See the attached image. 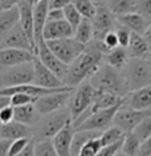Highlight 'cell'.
Instances as JSON below:
<instances>
[{"label":"cell","instance_id":"obj_20","mask_svg":"<svg viewBox=\"0 0 151 156\" xmlns=\"http://www.w3.org/2000/svg\"><path fill=\"white\" fill-rule=\"evenodd\" d=\"M124 103L135 109H150L151 108V84L128 92L124 98Z\"/></svg>","mask_w":151,"mask_h":156},{"label":"cell","instance_id":"obj_4","mask_svg":"<svg viewBox=\"0 0 151 156\" xmlns=\"http://www.w3.org/2000/svg\"><path fill=\"white\" fill-rule=\"evenodd\" d=\"M122 73L127 94L151 84V64L147 59L130 58L127 64L122 68Z\"/></svg>","mask_w":151,"mask_h":156},{"label":"cell","instance_id":"obj_40","mask_svg":"<svg viewBox=\"0 0 151 156\" xmlns=\"http://www.w3.org/2000/svg\"><path fill=\"white\" fill-rule=\"evenodd\" d=\"M122 147H123V139L115 141V143L103 145V148L99 152V156H116V155H122Z\"/></svg>","mask_w":151,"mask_h":156},{"label":"cell","instance_id":"obj_17","mask_svg":"<svg viewBox=\"0 0 151 156\" xmlns=\"http://www.w3.org/2000/svg\"><path fill=\"white\" fill-rule=\"evenodd\" d=\"M34 136V127L27 126L24 123L12 120L9 123L0 124V137L7 140H15L19 137H31Z\"/></svg>","mask_w":151,"mask_h":156},{"label":"cell","instance_id":"obj_51","mask_svg":"<svg viewBox=\"0 0 151 156\" xmlns=\"http://www.w3.org/2000/svg\"><path fill=\"white\" fill-rule=\"evenodd\" d=\"M26 2L28 3V4H31L32 7H35L36 4H39L40 2H43V0H26Z\"/></svg>","mask_w":151,"mask_h":156},{"label":"cell","instance_id":"obj_25","mask_svg":"<svg viewBox=\"0 0 151 156\" xmlns=\"http://www.w3.org/2000/svg\"><path fill=\"white\" fill-rule=\"evenodd\" d=\"M40 118V113L38 112L35 103H28V104L17 105L15 107V119L16 122L24 123L27 126H35V123Z\"/></svg>","mask_w":151,"mask_h":156},{"label":"cell","instance_id":"obj_53","mask_svg":"<svg viewBox=\"0 0 151 156\" xmlns=\"http://www.w3.org/2000/svg\"><path fill=\"white\" fill-rule=\"evenodd\" d=\"M147 60H149V62H150V64H151V52H150V55L147 56Z\"/></svg>","mask_w":151,"mask_h":156},{"label":"cell","instance_id":"obj_5","mask_svg":"<svg viewBox=\"0 0 151 156\" xmlns=\"http://www.w3.org/2000/svg\"><path fill=\"white\" fill-rule=\"evenodd\" d=\"M95 94L96 90L92 87L90 81H83L76 87V90H74L70 101H68V108H70L71 116H72V123L76 122L91 107L95 99Z\"/></svg>","mask_w":151,"mask_h":156},{"label":"cell","instance_id":"obj_38","mask_svg":"<svg viewBox=\"0 0 151 156\" xmlns=\"http://www.w3.org/2000/svg\"><path fill=\"white\" fill-rule=\"evenodd\" d=\"M38 98L39 96H34V95H30L27 92H15L9 96V100L13 107H17V105L28 104V103H35L38 100Z\"/></svg>","mask_w":151,"mask_h":156},{"label":"cell","instance_id":"obj_11","mask_svg":"<svg viewBox=\"0 0 151 156\" xmlns=\"http://www.w3.org/2000/svg\"><path fill=\"white\" fill-rule=\"evenodd\" d=\"M96 5H98V9H96L95 16L92 17L94 39L103 40L104 35L116 27L118 20H116V16L112 13V11L109 8L107 3H104V4H96Z\"/></svg>","mask_w":151,"mask_h":156},{"label":"cell","instance_id":"obj_23","mask_svg":"<svg viewBox=\"0 0 151 156\" xmlns=\"http://www.w3.org/2000/svg\"><path fill=\"white\" fill-rule=\"evenodd\" d=\"M116 20L119 24H123V26H126L127 28H130L132 32H138L142 35L146 31L147 26H149V22L146 20V17L141 15L138 11L116 16Z\"/></svg>","mask_w":151,"mask_h":156},{"label":"cell","instance_id":"obj_18","mask_svg":"<svg viewBox=\"0 0 151 156\" xmlns=\"http://www.w3.org/2000/svg\"><path fill=\"white\" fill-rule=\"evenodd\" d=\"M47 15H48V0H43L39 4L34 7V37H35V45H38L44 40L43 31L47 24Z\"/></svg>","mask_w":151,"mask_h":156},{"label":"cell","instance_id":"obj_2","mask_svg":"<svg viewBox=\"0 0 151 156\" xmlns=\"http://www.w3.org/2000/svg\"><path fill=\"white\" fill-rule=\"evenodd\" d=\"M88 81L98 91L112 92V94H116L122 98H126V95H127V88H126L122 69L114 68L104 62L99 66V68L90 77Z\"/></svg>","mask_w":151,"mask_h":156},{"label":"cell","instance_id":"obj_46","mask_svg":"<svg viewBox=\"0 0 151 156\" xmlns=\"http://www.w3.org/2000/svg\"><path fill=\"white\" fill-rule=\"evenodd\" d=\"M74 0H48V8H64Z\"/></svg>","mask_w":151,"mask_h":156},{"label":"cell","instance_id":"obj_3","mask_svg":"<svg viewBox=\"0 0 151 156\" xmlns=\"http://www.w3.org/2000/svg\"><path fill=\"white\" fill-rule=\"evenodd\" d=\"M70 123H72V116L68 105L47 115H42L34 126V137L36 140L52 139L60 129Z\"/></svg>","mask_w":151,"mask_h":156},{"label":"cell","instance_id":"obj_13","mask_svg":"<svg viewBox=\"0 0 151 156\" xmlns=\"http://www.w3.org/2000/svg\"><path fill=\"white\" fill-rule=\"evenodd\" d=\"M36 56L40 59V62L44 66H47L53 73H56L57 76L62 80H64L68 69V66L66 63H63L57 56L51 51V48L48 47L47 41L43 40L40 44L38 45V51H36Z\"/></svg>","mask_w":151,"mask_h":156},{"label":"cell","instance_id":"obj_34","mask_svg":"<svg viewBox=\"0 0 151 156\" xmlns=\"http://www.w3.org/2000/svg\"><path fill=\"white\" fill-rule=\"evenodd\" d=\"M72 3L78 8V11L82 13V16L92 20V17L96 13V9H98V5L95 2H92V0H74Z\"/></svg>","mask_w":151,"mask_h":156},{"label":"cell","instance_id":"obj_44","mask_svg":"<svg viewBox=\"0 0 151 156\" xmlns=\"http://www.w3.org/2000/svg\"><path fill=\"white\" fill-rule=\"evenodd\" d=\"M103 43L107 47V49H112V48L119 45V40H118V35H116V32H115V28L114 30H111V31H109V32L104 35Z\"/></svg>","mask_w":151,"mask_h":156},{"label":"cell","instance_id":"obj_14","mask_svg":"<svg viewBox=\"0 0 151 156\" xmlns=\"http://www.w3.org/2000/svg\"><path fill=\"white\" fill-rule=\"evenodd\" d=\"M35 55L30 49L23 48H0V68H9L23 63L34 62Z\"/></svg>","mask_w":151,"mask_h":156},{"label":"cell","instance_id":"obj_7","mask_svg":"<svg viewBox=\"0 0 151 156\" xmlns=\"http://www.w3.org/2000/svg\"><path fill=\"white\" fill-rule=\"evenodd\" d=\"M34 81V62L4 68L0 72V88L13 87Z\"/></svg>","mask_w":151,"mask_h":156},{"label":"cell","instance_id":"obj_48","mask_svg":"<svg viewBox=\"0 0 151 156\" xmlns=\"http://www.w3.org/2000/svg\"><path fill=\"white\" fill-rule=\"evenodd\" d=\"M19 0H0V12H4L7 9L12 8L17 4Z\"/></svg>","mask_w":151,"mask_h":156},{"label":"cell","instance_id":"obj_37","mask_svg":"<svg viewBox=\"0 0 151 156\" xmlns=\"http://www.w3.org/2000/svg\"><path fill=\"white\" fill-rule=\"evenodd\" d=\"M63 11H64V19H66L74 28H76L78 24L82 22L83 16H82V13L78 11V8L75 7V4H74V3H70V4H67L63 8Z\"/></svg>","mask_w":151,"mask_h":156},{"label":"cell","instance_id":"obj_45","mask_svg":"<svg viewBox=\"0 0 151 156\" xmlns=\"http://www.w3.org/2000/svg\"><path fill=\"white\" fill-rule=\"evenodd\" d=\"M60 19H64L63 8H48L47 22H51V20H60Z\"/></svg>","mask_w":151,"mask_h":156},{"label":"cell","instance_id":"obj_31","mask_svg":"<svg viewBox=\"0 0 151 156\" xmlns=\"http://www.w3.org/2000/svg\"><path fill=\"white\" fill-rule=\"evenodd\" d=\"M142 141L138 139L132 132H127L123 137V147H122V155H139Z\"/></svg>","mask_w":151,"mask_h":156},{"label":"cell","instance_id":"obj_52","mask_svg":"<svg viewBox=\"0 0 151 156\" xmlns=\"http://www.w3.org/2000/svg\"><path fill=\"white\" fill-rule=\"evenodd\" d=\"M92 2H95L96 4H104V3H107L109 0H92Z\"/></svg>","mask_w":151,"mask_h":156},{"label":"cell","instance_id":"obj_21","mask_svg":"<svg viewBox=\"0 0 151 156\" xmlns=\"http://www.w3.org/2000/svg\"><path fill=\"white\" fill-rule=\"evenodd\" d=\"M17 8H19V15H20L19 23L27 32L28 37L31 39L35 48V54H36V45H35V37H34V7L28 4L26 0H19L17 2Z\"/></svg>","mask_w":151,"mask_h":156},{"label":"cell","instance_id":"obj_33","mask_svg":"<svg viewBox=\"0 0 151 156\" xmlns=\"http://www.w3.org/2000/svg\"><path fill=\"white\" fill-rule=\"evenodd\" d=\"M131 132L134 133L142 143L146 141L151 136V115L146 116L145 119H142L141 122L136 124V127L131 131Z\"/></svg>","mask_w":151,"mask_h":156},{"label":"cell","instance_id":"obj_29","mask_svg":"<svg viewBox=\"0 0 151 156\" xmlns=\"http://www.w3.org/2000/svg\"><path fill=\"white\" fill-rule=\"evenodd\" d=\"M74 36H75V39H78L80 43L88 44L90 41L94 39V26H92V20L83 17L82 22L78 24V27L75 28Z\"/></svg>","mask_w":151,"mask_h":156},{"label":"cell","instance_id":"obj_41","mask_svg":"<svg viewBox=\"0 0 151 156\" xmlns=\"http://www.w3.org/2000/svg\"><path fill=\"white\" fill-rule=\"evenodd\" d=\"M31 137H32V136H31ZM31 137H19V139L12 140V141H11V145H9L8 155H9V156L20 155L21 151L24 150V147L27 145V143L30 141Z\"/></svg>","mask_w":151,"mask_h":156},{"label":"cell","instance_id":"obj_49","mask_svg":"<svg viewBox=\"0 0 151 156\" xmlns=\"http://www.w3.org/2000/svg\"><path fill=\"white\" fill-rule=\"evenodd\" d=\"M11 141L12 140H7V139H2V137H0V156L8 155Z\"/></svg>","mask_w":151,"mask_h":156},{"label":"cell","instance_id":"obj_47","mask_svg":"<svg viewBox=\"0 0 151 156\" xmlns=\"http://www.w3.org/2000/svg\"><path fill=\"white\" fill-rule=\"evenodd\" d=\"M139 155H142V156H151V136L146 141H143V143H142Z\"/></svg>","mask_w":151,"mask_h":156},{"label":"cell","instance_id":"obj_30","mask_svg":"<svg viewBox=\"0 0 151 156\" xmlns=\"http://www.w3.org/2000/svg\"><path fill=\"white\" fill-rule=\"evenodd\" d=\"M107 5L115 16L136 11V0H109Z\"/></svg>","mask_w":151,"mask_h":156},{"label":"cell","instance_id":"obj_27","mask_svg":"<svg viewBox=\"0 0 151 156\" xmlns=\"http://www.w3.org/2000/svg\"><path fill=\"white\" fill-rule=\"evenodd\" d=\"M19 19H20V15H19L17 4L4 12H0V43L6 37V35L12 30V27L19 23Z\"/></svg>","mask_w":151,"mask_h":156},{"label":"cell","instance_id":"obj_32","mask_svg":"<svg viewBox=\"0 0 151 156\" xmlns=\"http://www.w3.org/2000/svg\"><path fill=\"white\" fill-rule=\"evenodd\" d=\"M124 131H122L118 126L115 124H111L110 127H107L106 129L100 133V139H102V143L103 145H107V144H111V143H115L118 140H122L124 137Z\"/></svg>","mask_w":151,"mask_h":156},{"label":"cell","instance_id":"obj_22","mask_svg":"<svg viewBox=\"0 0 151 156\" xmlns=\"http://www.w3.org/2000/svg\"><path fill=\"white\" fill-rule=\"evenodd\" d=\"M127 52H128V55H130V58L147 59V56H149L151 52V47L142 34L132 32L130 43L127 45Z\"/></svg>","mask_w":151,"mask_h":156},{"label":"cell","instance_id":"obj_1","mask_svg":"<svg viewBox=\"0 0 151 156\" xmlns=\"http://www.w3.org/2000/svg\"><path fill=\"white\" fill-rule=\"evenodd\" d=\"M109 49L103 40L92 39L88 44H86L84 51L68 66L66 77L63 80L64 84L76 88L83 81H87L103 63L104 54Z\"/></svg>","mask_w":151,"mask_h":156},{"label":"cell","instance_id":"obj_19","mask_svg":"<svg viewBox=\"0 0 151 156\" xmlns=\"http://www.w3.org/2000/svg\"><path fill=\"white\" fill-rule=\"evenodd\" d=\"M75 129L76 128L74 127V124L70 123L52 137V143H53V145H55L56 154L59 156L71 155V145H72Z\"/></svg>","mask_w":151,"mask_h":156},{"label":"cell","instance_id":"obj_9","mask_svg":"<svg viewBox=\"0 0 151 156\" xmlns=\"http://www.w3.org/2000/svg\"><path fill=\"white\" fill-rule=\"evenodd\" d=\"M123 104V103H122ZM122 104L114 105L110 108H102L98 111H94L88 118H86L79 126L76 129H91V131H104L107 127H110L114 122L115 113L119 109Z\"/></svg>","mask_w":151,"mask_h":156},{"label":"cell","instance_id":"obj_8","mask_svg":"<svg viewBox=\"0 0 151 156\" xmlns=\"http://www.w3.org/2000/svg\"><path fill=\"white\" fill-rule=\"evenodd\" d=\"M149 115H151V108L150 109H135L123 101V104L120 105L119 109L115 113L112 124L118 126L122 131H124V133H127V132H131L136 127V124Z\"/></svg>","mask_w":151,"mask_h":156},{"label":"cell","instance_id":"obj_15","mask_svg":"<svg viewBox=\"0 0 151 156\" xmlns=\"http://www.w3.org/2000/svg\"><path fill=\"white\" fill-rule=\"evenodd\" d=\"M0 48H23V49H30L35 54L34 44H32L31 39L28 37L27 32L24 31V28L21 27L20 23L15 24L12 27V30L6 35V37L0 43Z\"/></svg>","mask_w":151,"mask_h":156},{"label":"cell","instance_id":"obj_24","mask_svg":"<svg viewBox=\"0 0 151 156\" xmlns=\"http://www.w3.org/2000/svg\"><path fill=\"white\" fill-rule=\"evenodd\" d=\"M123 101H124V98H122L116 94L96 90L95 99L91 104V113L94 111H98V109H102V108H110V107H114V105L122 104Z\"/></svg>","mask_w":151,"mask_h":156},{"label":"cell","instance_id":"obj_12","mask_svg":"<svg viewBox=\"0 0 151 156\" xmlns=\"http://www.w3.org/2000/svg\"><path fill=\"white\" fill-rule=\"evenodd\" d=\"M32 83L46 88H59L66 86L56 73H53L47 66L43 64L38 56H35L34 59V81Z\"/></svg>","mask_w":151,"mask_h":156},{"label":"cell","instance_id":"obj_43","mask_svg":"<svg viewBox=\"0 0 151 156\" xmlns=\"http://www.w3.org/2000/svg\"><path fill=\"white\" fill-rule=\"evenodd\" d=\"M15 119V107L12 104H7L0 109V124L9 123Z\"/></svg>","mask_w":151,"mask_h":156},{"label":"cell","instance_id":"obj_35","mask_svg":"<svg viewBox=\"0 0 151 156\" xmlns=\"http://www.w3.org/2000/svg\"><path fill=\"white\" fill-rule=\"evenodd\" d=\"M35 156H57L52 139H39L35 144Z\"/></svg>","mask_w":151,"mask_h":156},{"label":"cell","instance_id":"obj_39","mask_svg":"<svg viewBox=\"0 0 151 156\" xmlns=\"http://www.w3.org/2000/svg\"><path fill=\"white\" fill-rule=\"evenodd\" d=\"M115 32L118 35V40H119V45L122 47H126L127 48L128 43H130V39H131V34L132 31L130 28H127L123 24H119L116 23V27H115Z\"/></svg>","mask_w":151,"mask_h":156},{"label":"cell","instance_id":"obj_26","mask_svg":"<svg viewBox=\"0 0 151 156\" xmlns=\"http://www.w3.org/2000/svg\"><path fill=\"white\" fill-rule=\"evenodd\" d=\"M130 60V55L127 52V48L122 47V45H118L112 49H109V51L104 54L103 62L110 64L114 68L122 69L123 67L127 64V62Z\"/></svg>","mask_w":151,"mask_h":156},{"label":"cell","instance_id":"obj_50","mask_svg":"<svg viewBox=\"0 0 151 156\" xmlns=\"http://www.w3.org/2000/svg\"><path fill=\"white\" fill-rule=\"evenodd\" d=\"M143 36H145V39L147 40V43L150 44V47H151V23L147 26V28H146V31L143 32Z\"/></svg>","mask_w":151,"mask_h":156},{"label":"cell","instance_id":"obj_6","mask_svg":"<svg viewBox=\"0 0 151 156\" xmlns=\"http://www.w3.org/2000/svg\"><path fill=\"white\" fill-rule=\"evenodd\" d=\"M46 41H47L48 47L51 48V51L67 66H70L86 48V44L80 43L78 39H75V36L53 39V40Z\"/></svg>","mask_w":151,"mask_h":156},{"label":"cell","instance_id":"obj_16","mask_svg":"<svg viewBox=\"0 0 151 156\" xmlns=\"http://www.w3.org/2000/svg\"><path fill=\"white\" fill-rule=\"evenodd\" d=\"M75 35V28L67 22L66 19L60 20H51L47 22L43 31L44 40H53V39L62 37H71Z\"/></svg>","mask_w":151,"mask_h":156},{"label":"cell","instance_id":"obj_28","mask_svg":"<svg viewBox=\"0 0 151 156\" xmlns=\"http://www.w3.org/2000/svg\"><path fill=\"white\" fill-rule=\"evenodd\" d=\"M103 131H91V129H75L72 145H71V155H80L83 145L94 136H98Z\"/></svg>","mask_w":151,"mask_h":156},{"label":"cell","instance_id":"obj_10","mask_svg":"<svg viewBox=\"0 0 151 156\" xmlns=\"http://www.w3.org/2000/svg\"><path fill=\"white\" fill-rule=\"evenodd\" d=\"M74 91H56L51 92V94H46L38 98V100L35 101L38 112L42 115H47L57 109H62L68 105V101L71 99Z\"/></svg>","mask_w":151,"mask_h":156},{"label":"cell","instance_id":"obj_36","mask_svg":"<svg viewBox=\"0 0 151 156\" xmlns=\"http://www.w3.org/2000/svg\"><path fill=\"white\" fill-rule=\"evenodd\" d=\"M102 148H103V143L102 139H100V135H98V136L91 137L83 145V148L80 150V156H95V155L99 156V152Z\"/></svg>","mask_w":151,"mask_h":156},{"label":"cell","instance_id":"obj_42","mask_svg":"<svg viewBox=\"0 0 151 156\" xmlns=\"http://www.w3.org/2000/svg\"><path fill=\"white\" fill-rule=\"evenodd\" d=\"M136 11L146 17V20L151 23V0H136Z\"/></svg>","mask_w":151,"mask_h":156}]
</instances>
